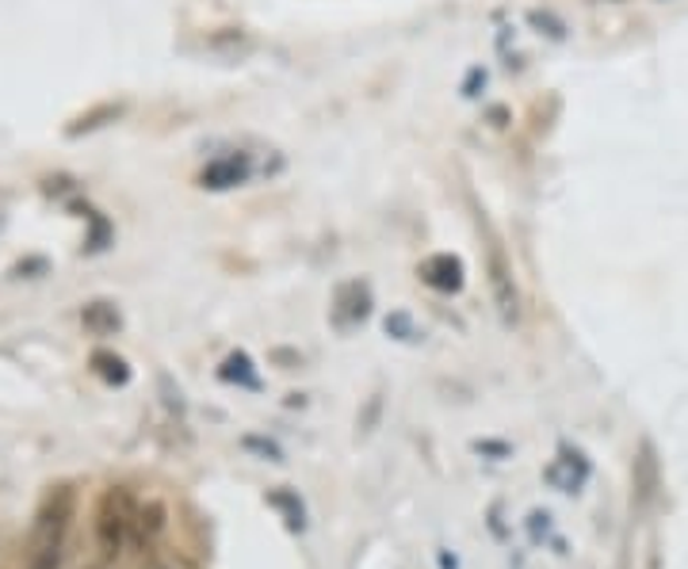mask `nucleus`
Here are the masks:
<instances>
[{
	"mask_svg": "<svg viewBox=\"0 0 688 569\" xmlns=\"http://www.w3.org/2000/svg\"><path fill=\"white\" fill-rule=\"evenodd\" d=\"M272 505H280L283 512H287V524H291V528H303V508L291 501L287 494H275V497H272Z\"/></svg>",
	"mask_w": 688,
	"mask_h": 569,
	"instance_id": "nucleus-11",
	"label": "nucleus"
},
{
	"mask_svg": "<svg viewBox=\"0 0 688 569\" xmlns=\"http://www.w3.org/2000/svg\"><path fill=\"white\" fill-rule=\"evenodd\" d=\"M222 378H226V383H241V386H249V390H253L256 386V375H253V364H249V356H230L226 364H222Z\"/></svg>",
	"mask_w": 688,
	"mask_h": 569,
	"instance_id": "nucleus-10",
	"label": "nucleus"
},
{
	"mask_svg": "<svg viewBox=\"0 0 688 569\" xmlns=\"http://www.w3.org/2000/svg\"><path fill=\"white\" fill-rule=\"evenodd\" d=\"M489 287H494V302L502 309L505 322H516V287H513V268L505 264L502 248H489Z\"/></svg>",
	"mask_w": 688,
	"mask_h": 569,
	"instance_id": "nucleus-3",
	"label": "nucleus"
},
{
	"mask_svg": "<svg viewBox=\"0 0 688 569\" xmlns=\"http://www.w3.org/2000/svg\"><path fill=\"white\" fill-rule=\"evenodd\" d=\"M367 309H372V291H367L364 283H344L337 295V322L341 325L364 322Z\"/></svg>",
	"mask_w": 688,
	"mask_h": 569,
	"instance_id": "nucleus-6",
	"label": "nucleus"
},
{
	"mask_svg": "<svg viewBox=\"0 0 688 569\" xmlns=\"http://www.w3.org/2000/svg\"><path fill=\"white\" fill-rule=\"evenodd\" d=\"M4 214H8V203H4V195H0V226H4Z\"/></svg>",
	"mask_w": 688,
	"mask_h": 569,
	"instance_id": "nucleus-13",
	"label": "nucleus"
},
{
	"mask_svg": "<svg viewBox=\"0 0 688 569\" xmlns=\"http://www.w3.org/2000/svg\"><path fill=\"white\" fill-rule=\"evenodd\" d=\"M138 520V508H134V497L127 494L123 486H111L108 494L100 497V508H97V539L100 547L108 550V555H115V550H123L127 536H131Z\"/></svg>",
	"mask_w": 688,
	"mask_h": 569,
	"instance_id": "nucleus-2",
	"label": "nucleus"
},
{
	"mask_svg": "<svg viewBox=\"0 0 688 569\" xmlns=\"http://www.w3.org/2000/svg\"><path fill=\"white\" fill-rule=\"evenodd\" d=\"M119 325H123V317H119V309L111 306V302H92V306H84V329H92L97 336H108V333H115Z\"/></svg>",
	"mask_w": 688,
	"mask_h": 569,
	"instance_id": "nucleus-8",
	"label": "nucleus"
},
{
	"mask_svg": "<svg viewBox=\"0 0 688 569\" xmlns=\"http://www.w3.org/2000/svg\"><path fill=\"white\" fill-rule=\"evenodd\" d=\"M421 280L428 283L433 291H444V295H455L463 287V261L452 253H436L421 264Z\"/></svg>",
	"mask_w": 688,
	"mask_h": 569,
	"instance_id": "nucleus-4",
	"label": "nucleus"
},
{
	"mask_svg": "<svg viewBox=\"0 0 688 569\" xmlns=\"http://www.w3.org/2000/svg\"><path fill=\"white\" fill-rule=\"evenodd\" d=\"M249 180V161L241 153H230V158H219L203 169L200 184L211 187V192H226V187H237Z\"/></svg>",
	"mask_w": 688,
	"mask_h": 569,
	"instance_id": "nucleus-5",
	"label": "nucleus"
},
{
	"mask_svg": "<svg viewBox=\"0 0 688 569\" xmlns=\"http://www.w3.org/2000/svg\"><path fill=\"white\" fill-rule=\"evenodd\" d=\"M73 508H77V494L73 486H58L47 494L42 501L39 516H34V528H31V555L39 550H58L65 547V531L69 520H73Z\"/></svg>",
	"mask_w": 688,
	"mask_h": 569,
	"instance_id": "nucleus-1",
	"label": "nucleus"
},
{
	"mask_svg": "<svg viewBox=\"0 0 688 569\" xmlns=\"http://www.w3.org/2000/svg\"><path fill=\"white\" fill-rule=\"evenodd\" d=\"M158 569H184V566H172V562H169V566H158Z\"/></svg>",
	"mask_w": 688,
	"mask_h": 569,
	"instance_id": "nucleus-14",
	"label": "nucleus"
},
{
	"mask_svg": "<svg viewBox=\"0 0 688 569\" xmlns=\"http://www.w3.org/2000/svg\"><path fill=\"white\" fill-rule=\"evenodd\" d=\"M92 367H97V375L111 386H123L127 378H131V367L119 356H111V352H97V356H92Z\"/></svg>",
	"mask_w": 688,
	"mask_h": 569,
	"instance_id": "nucleus-9",
	"label": "nucleus"
},
{
	"mask_svg": "<svg viewBox=\"0 0 688 569\" xmlns=\"http://www.w3.org/2000/svg\"><path fill=\"white\" fill-rule=\"evenodd\" d=\"M585 474H589V467H585V463H581V455L563 451V459H558L555 467L547 470V478L555 481L558 489H566V494H574V489H578L581 481H585Z\"/></svg>",
	"mask_w": 688,
	"mask_h": 569,
	"instance_id": "nucleus-7",
	"label": "nucleus"
},
{
	"mask_svg": "<svg viewBox=\"0 0 688 569\" xmlns=\"http://www.w3.org/2000/svg\"><path fill=\"white\" fill-rule=\"evenodd\" d=\"M386 333H398L402 341H413V325H409V317L406 314H394V317H386Z\"/></svg>",
	"mask_w": 688,
	"mask_h": 569,
	"instance_id": "nucleus-12",
	"label": "nucleus"
}]
</instances>
